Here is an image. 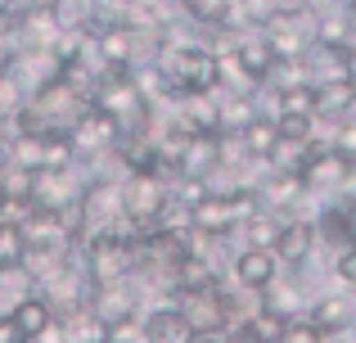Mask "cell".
<instances>
[{
  "mask_svg": "<svg viewBox=\"0 0 356 343\" xmlns=\"http://www.w3.org/2000/svg\"><path fill=\"white\" fill-rule=\"evenodd\" d=\"M158 81H163L167 99H185V95H212L221 90L217 77V50L203 41H181V36H163L158 41V63H154Z\"/></svg>",
  "mask_w": 356,
  "mask_h": 343,
  "instance_id": "1",
  "label": "cell"
},
{
  "mask_svg": "<svg viewBox=\"0 0 356 343\" xmlns=\"http://www.w3.org/2000/svg\"><path fill=\"white\" fill-rule=\"evenodd\" d=\"M302 181L312 185V194H339L356 181V159L343 154L334 141H307V163H302Z\"/></svg>",
  "mask_w": 356,
  "mask_h": 343,
  "instance_id": "2",
  "label": "cell"
},
{
  "mask_svg": "<svg viewBox=\"0 0 356 343\" xmlns=\"http://www.w3.org/2000/svg\"><path fill=\"white\" fill-rule=\"evenodd\" d=\"M307 317L321 326L325 339H348L356 335V294H325V298H316L312 308H307Z\"/></svg>",
  "mask_w": 356,
  "mask_h": 343,
  "instance_id": "3",
  "label": "cell"
},
{
  "mask_svg": "<svg viewBox=\"0 0 356 343\" xmlns=\"http://www.w3.org/2000/svg\"><path fill=\"white\" fill-rule=\"evenodd\" d=\"M348 113H356V72L316 81V122H343Z\"/></svg>",
  "mask_w": 356,
  "mask_h": 343,
  "instance_id": "4",
  "label": "cell"
},
{
  "mask_svg": "<svg viewBox=\"0 0 356 343\" xmlns=\"http://www.w3.org/2000/svg\"><path fill=\"white\" fill-rule=\"evenodd\" d=\"M316 221L307 217V212H298V217H284V226H280V239H275V257L280 266H302L307 257L316 253Z\"/></svg>",
  "mask_w": 356,
  "mask_h": 343,
  "instance_id": "5",
  "label": "cell"
},
{
  "mask_svg": "<svg viewBox=\"0 0 356 343\" xmlns=\"http://www.w3.org/2000/svg\"><path fill=\"white\" fill-rule=\"evenodd\" d=\"M230 276H235V285H243V289H266L270 280L280 276V257L275 248H257V244H243L235 253V266H230Z\"/></svg>",
  "mask_w": 356,
  "mask_h": 343,
  "instance_id": "6",
  "label": "cell"
},
{
  "mask_svg": "<svg viewBox=\"0 0 356 343\" xmlns=\"http://www.w3.org/2000/svg\"><path fill=\"white\" fill-rule=\"evenodd\" d=\"M145 339H154V343H185V339H194V326H190V317L176 308V298H172V303H163V308H154L145 317Z\"/></svg>",
  "mask_w": 356,
  "mask_h": 343,
  "instance_id": "7",
  "label": "cell"
},
{
  "mask_svg": "<svg viewBox=\"0 0 356 343\" xmlns=\"http://www.w3.org/2000/svg\"><path fill=\"white\" fill-rule=\"evenodd\" d=\"M312 308V303L302 298V289L298 285H289V280H270L266 289H261V312L266 317H280V321H289V317H302V312Z\"/></svg>",
  "mask_w": 356,
  "mask_h": 343,
  "instance_id": "8",
  "label": "cell"
},
{
  "mask_svg": "<svg viewBox=\"0 0 356 343\" xmlns=\"http://www.w3.org/2000/svg\"><path fill=\"white\" fill-rule=\"evenodd\" d=\"M239 141H243V150H248L257 163H270V154H275V145H280L275 113H257V118H252V122L239 131Z\"/></svg>",
  "mask_w": 356,
  "mask_h": 343,
  "instance_id": "9",
  "label": "cell"
},
{
  "mask_svg": "<svg viewBox=\"0 0 356 343\" xmlns=\"http://www.w3.org/2000/svg\"><path fill=\"white\" fill-rule=\"evenodd\" d=\"M280 226H284V217H280L275 208H257V212H248V217L239 221V230H235V235L243 239V244L275 248V239H280Z\"/></svg>",
  "mask_w": 356,
  "mask_h": 343,
  "instance_id": "10",
  "label": "cell"
},
{
  "mask_svg": "<svg viewBox=\"0 0 356 343\" xmlns=\"http://www.w3.org/2000/svg\"><path fill=\"white\" fill-rule=\"evenodd\" d=\"M181 5L199 27H226L235 18V0H181Z\"/></svg>",
  "mask_w": 356,
  "mask_h": 343,
  "instance_id": "11",
  "label": "cell"
},
{
  "mask_svg": "<svg viewBox=\"0 0 356 343\" xmlns=\"http://www.w3.org/2000/svg\"><path fill=\"white\" fill-rule=\"evenodd\" d=\"M275 127H280V141L307 145L316 136V113H302V109H280V113H275Z\"/></svg>",
  "mask_w": 356,
  "mask_h": 343,
  "instance_id": "12",
  "label": "cell"
},
{
  "mask_svg": "<svg viewBox=\"0 0 356 343\" xmlns=\"http://www.w3.org/2000/svg\"><path fill=\"white\" fill-rule=\"evenodd\" d=\"M316 339H325V335H321V326H316L307 312H302V317H289L284 335H280V343H316Z\"/></svg>",
  "mask_w": 356,
  "mask_h": 343,
  "instance_id": "13",
  "label": "cell"
},
{
  "mask_svg": "<svg viewBox=\"0 0 356 343\" xmlns=\"http://www.w3.org/2000/svg\"><path fill=\"white\" fill-rule=\"evenodd\" d=\"M334 276L356 289V244H348V248H339V253H334Z\"/></svg>",
  "mask_w": 356,
  "mask_h": 343,
  "instance_id": "14",
  "label": "cell"
},
{
  "mask_svg": "<svg viewBox=\"0 0 356 343\" xmlns=\"http://www.w3.org/2000/svg\"><path fill=\"white\" fill-rule=\"evenodd\" d=\"M334 145H339L343 154H352V159H356V113H348L343 122H334Z\"/></svg>",
  "mask_w": 356,
  "mask_h": 343,
  "instance_id": "15",
  "label": "cell"
},
{
  "mask_svg": "<svg viewBox=\"0 0 356 343\" xmlns=\"http://www.w3.org/2000/svg\"><path fill=\"white\" fill-rule=\"evenodd\" d=\"M275 9H312V0H275Z\"/></svg>",
  "mask_w": 356,
  "mask_h": 343,
  "instance_id": "16",
  "label": "cell"
}]
</instances>
